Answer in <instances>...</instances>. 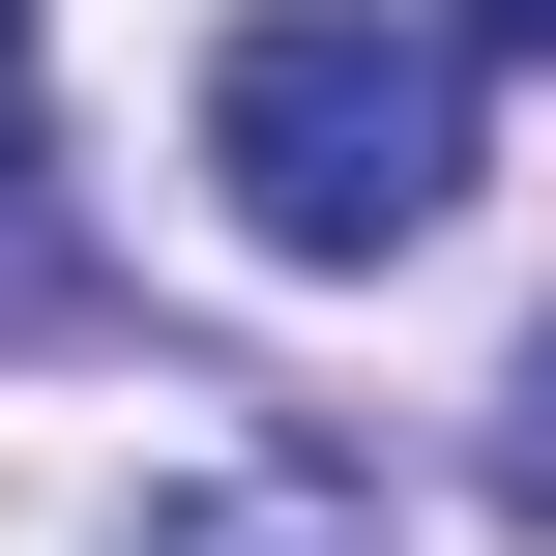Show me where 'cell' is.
Listing matches in <instances>:
<instances>
[{
    "label": "cell",
    "instance_id": "1",
    "mask_svg": "<svg viewBox=\"0 0 556 556\" xmlns=\"http://www.w3.org/2000/svg\"><path fill=\"white\" fill-rule=\"evenodd\" d=\"M205 176L264 264H410L469 205V29H381V0H264L205 59Z\"/></svg>",
    "mask_w": 556,
    "mask_h": 556
},
{
    "label": "cell",
    "instance_id": "2",
    "mask_svg": "<svg viewBox=\"0 0 556 556\" xmlns=\"http://www.w3.org/2000/svg\"><path fill=\"white\" fill-rule=\"evenodd\" d=\"M117 556H381V528H352V498H264V469H176Z\"/></svg>",
    "mask_w": 556,
    "mask_h": 556
},
{
    "label": "cell",
    "instance_id": "3",
    "mask_svg": "<svg viewBox=\"0 0 556 556\" xmlns=\"http://www.w3.org/2000/svg\"><path fill=\"white\" fill-rule=\"evenodd\" d=\"M59 235H29V0H0V293H29Z\"/></svg>",
    "mask_w": 556,
    "mask_h": 556
},
{
    "label": "cell",
    "instance_id": "4",
    "mask_svg": "<svg viewBox=\"0 0 556 556\" xmlns=\"http://www.w3.org/2000/svg\"><path fill=\"white\" fill-rule=\"evenodd\" d=\"M498 498L556 528V323H528V381H498Z\"/></svg>",
    "mask_w": 556,
    "mask_h": 556
},
{
    "label": "cell",
    "instance_id": "5",
    "mask_svg": "<svg viewBox=\"0 0 556 556\" xmlns=\"http://www.w3.org/2000/svg\"><path fill=\"white\" fill-rule=\"evenodd\" d=\"M440 29H469V59H556V0H440Z\"/></svg>",
    "mask_w": 556,
    "mask_h": 556
}]
</instances>
